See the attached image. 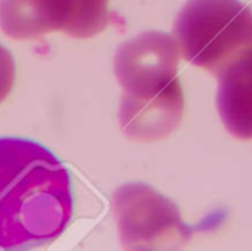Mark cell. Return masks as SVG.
Here are the masks:
<instances>
[{"instance_id":"6da1fadb","label":"cell","mask_w":252,"mask_h":251,"mask_svg":"<svg viewBox=\"0 0 252 251\" xmlns=\"http://www.w3.org/2000/svg\"><path fill=\"white\" fill-rule=\"evenodd\" d=\"M74 198L68 169L44 145L0 138V250H31L68 228Z\"/></svg>"},{"instance_id":"7a4b0ae2","label":"cell","mask_w":252,"mask_h":251,"mask_svg":"<svg viewBox=\"0 0 252 251\" xmlns=\"http://www.w3.org/2000/svg\"><path fill=\"white\" fill-rule=\"evenodd\" d=\"M174 34L190 64L220 77L252 53V10L241 0H188Z\"/></svg>"},{"instance_id":"3957f363","label":"cell","mask_w":252,"mask_h":251,"mask_svg":"<svg viewBox=\"0 0 252 251\" xmlns=\"http://www.w3.org/2000/svg\"><path fill=\"white\" fill-rule=\"evenodd\" d=\"M121 246L127 250L180 249L193 235L179 207L151 185L127 183L112 197Z\"/></svg>"},{"instance_id":"277c9868","label":"cell","mask_w":252,"mask_h":251,"mask_svg":"<svg viewBox=\"0 0 252 251\" xmlns=\"http://www.w3.org/2000/svg\"><path fill=\"white\" fill-rule=\"evenodd\" d=\"M109 19V0H0V30L15 40H34L55 31L92 38Z\"/></svg>"},{"instance_id":"5b68a950","label":"cell","mask_w":252,"mask_h":251,"mask_svg":"<svg viewBox=\"0 0 252 251\" xmlns=\"http://www.w3.org/2000/svg\"><path fill=\"white\" fill-rule=\"evenodd\" d=\"M180 47L177 40L161 31H145L117 50L114 71L123 93H155L179 78Z\"/></svg>"},{"instance_id":"8992f818","label":"cell","mask_w":252,"mask_h":251,"mask_svg":"<svg viewBox=\"0 0 252 251\" xmlns=\"http://www.w3.org/2000/svg\"><path fill=\"white\" fill-rule=\"evenodd\" d=\"M185 96L180 77L168 87L145 95L121 96L118 121L130 139L155 142L170 136L182 123Z\"/></svg>"},{"instance_id":"52a82bcc","label":"cell","mask_w":252,"mask_h":251,"mask_svg":"<svg viewBox=\"0 0 252 251\" xmlns=\"http://www.w3.org/2000/svg\"><path fill=\"white\" fill-rule=\"evenodd\" d=\"M217 109L224 127L238 139H252V53L220 77Z\"/></svg>"},{"instance_id":"ba28073f","label":"cell","mask_w":252,"mask_h":251,"mask_svg":"<svg viewBox=\"0 0 252 251\" xmlns=\"http://www.w3.org/2000/svg\"><path fill=\"white\" fill-rule=\"evenodd\" d=\"M16 78V65L12 53L0 44V104L9 96Z\"/></svg>"}]
</instances>
